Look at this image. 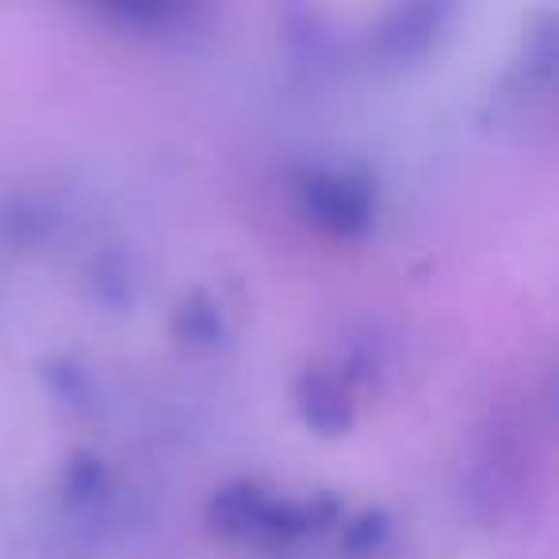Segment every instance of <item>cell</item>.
<instances>
[{"instance_id": "cell-1", "label": "cell", "mask_w": 559, "mask_h": 559, "mask_svg": "<svg viewBox=\"0 0 559 559\" xmlns=\"http://www.w3.org/2000/svg\"><path fill=\"white\" fill-rule=\"evenodd\" d=\"M311 211L334 230H353L368 215V192L353 180H314Z\"/></svg>"}]
</instances>
